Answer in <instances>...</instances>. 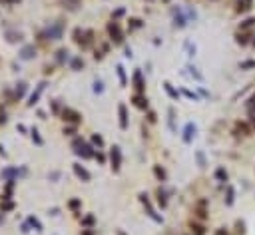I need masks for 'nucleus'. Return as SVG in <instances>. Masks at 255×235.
Returning a JSON list of instances; mask_svg holds the SVG:
<instances>
[{
  "label": "nucleus",
  "mask_w": 255,
  "mask_h": 235,
  "mask_svg": "<svg viewBox=\"0 0 255 235\" xmlns=\"http://www.w3.org/2000/svg\"><path fill=\"white\" fill-rule=\"evenodd\" d=\"M62 32H64L62 22H52V24L44 30V36L50 38V40H60V38H62Z\"/></svg>",
  "instance_id": "1"
},
{
  "label": "nucleus",
  "mask_w": 255,
  "mask_h": 235,
  "mask_svg": "<svg viewBox=\"0 0 255 235\" xmlns=\"http://www.w3.org/2000/svg\"><path fill=\"white\" fill-rule=\"evenodd\" d=\"M74 147H76V154L78 156H82V157H86V160H88V157H94V150H92V147L88 146V144H84V140H74Z\"/></svg>",
  "instance_id": "2"
},
{
  "label": "nucleus",
  "mask_w": 255,
  "mask_h": 235,
  "mask_svg": "<svg viewBox=\"0 0 255 235\" xmlns=\"http://www.w3.org/2000/svg\"><path fill=\"white\" fill-rule=\"evenodd\" d=\"M110 160H112V169H114V171H118V169H120V163H122V151H120V147H118V146L112 147Z\"/></svg>",
  "instance_id": "3"
},
{
  "label": "nucleus",
  "mask_w": 255,
  "mask_h": 235,
  "mask_svg": "<svg viewBox=\"0 0 255 235\" xmlns=\"http://www.w3.org/2000/svg\"><path fill=\"white\" fill-rule=\"evenodd\" d=\"M195 134H197V128H195V124H186V128H183V141L186 144H189L193 138H195Z\"/></svg>",
  "instance_id": "4"
},
{
  "label": "nucleus",
  "mask_w": 255,
  "mask_h": 235,
  "mask_svg": "<svg viewBox=\"0 0 255 235\" xmlns=\"http://www.w3.org/2000/svg\"><path fill=\"white\" fill-rule=\"evenodd\" d=\"M118 112H120V128L126 130L128 128V110H126V106L120 104V106H118Z\"/></svg>",
  "instance_id": "5"
},
{
  "label": "nucleus",
  "mask_w": 255,
  "mask_h": 235,
  "mask_svg": "<svg viewBox=\"0 0 255 235\" xmlns=\"http://www.w3.org/2000/svg\"><path fill=\"white\" fill-rule=\"evenodd\" d=\"M108 30H110V34H112V40L122 42V32H120V26H118V22H112L110 26H108Z\"/></svg>",
  "instance_id": "6"
},
{
  "label": "nucleus",
  "mask_w": 255,
  "mask_h": 235,
  "mask_svg": "<svg viewBox=\"0 0 255 235\" xmlns=\"http://www.w3.org/2000/svg\"><path fill=\"white\" fill-rule=\"evenodd\" d=\"M140 197H142L144 205H145V209H148V215L151 217V219H156V221H161V217H160V215H156V211L151 209V205H150V201H148V195H145V193H142Z\"/></svg>",
  "instance_id": "7"
},
{
  "label": "nucleus",
  "mask_w": 255,
  "mask_h": 235,
  "mask_svg": "<svg viewBox=\"0 0 255 235\" xmlns=\"http://www.w3.org/2000/svg\"><path fill=\"white\" fill-rule=\"evenodd\" d=\"M36 56V48L34 46H24L22 50H20V58L22 60H32Z\"/></svg>",
  "instance_id": "8"
},
{
  "label": "nucleus",
  "mask_w": 255,
  "mask_h": 235,
  "mask_svg": "<svg viewBox=\"0 0 255 235\" xmlns=\"http://www.w3.org/2000/svg\"><path fill=\"white\" fill-rule=\"evenodd\" d=\"M44 88H46V82H40V84H38V88H36V92H34V94L30 96V102H28V106H34V104L38 102V98H40V94H42V92H44Z\"/></svg>",
  "instance_id": "9"
},
{
  "label": "nucleus",
  "mask_w": 255,
  "mask_h": 235,
  "mask_svg": "<svg viewBox=\"0 0 255 235\" xmlns=\"http://www.w3.org/2000/svg\"><path fill=\"white\" fill-rule=\"evenodd\" d=\"M134 86H135V90H138V92H142V90L145 88L144 78H142V72H140V70H135V72H134Z\"/></svg>",
  "instance_id": "10"
},
{
  "label": "nucleus",
  "mask_w": 255,
  "mask_h": 235,
  "mask_svg": "<svg viewBox=\"0 0 255 235\" xmlns=\"http://www.w3.org/2000/svg\"><path fill=\"white\" fill-rule=\"evenodd\" d=\"M62 116H64V120H66V122H80V118H82L78 112H74V110H64Z\"/></svg>",
  "instance_id": "11"
},
{
  "label": "nucleus",
  "mask_w": 255,
  "mask_h": 235,
  "mask_svg": "<svg viewBox=\"0 0 255 235\" xmlns=\"http://www.w3.org/2000/svg\"><path fill=\"white\" fill-rule=\"evenodd\" d=\"M74 171H76V176H78L80 179H84V181H90V173L86 171V169L80 166V163H74Z\"/></svg>",
  "instance_id": "12"
},
{
  "label": "nucleus",
  "mask_w": 255,
  "mask_h": 235,
  "mask_svg": "<svg viewBox=\"0 0 255 235\" xmlns=\"http://www.w3.org/2000/svg\"><path fill=\"white\" fill-rule=\"evenodd\" d=\"M18 169H16V167H6V169H4V171H2V177L4 179H8V181H12V179H16V177H18Z\"/></svg>",
  "instance_id": "13"
},
{
  "label": "nucleus",
  "mask_w": 255,
  "mask_h": 235,
  "mask_svg": "<svg viewBox=\"0 0 255 235\" xmlns=\"http://www.w3.org/2000/svg\"><path fill=\"white\" fill-rule=\"evenodd\" d=\"M134 106L140 108V110H145V108H148V98H144V96H134Z\"/></svg>",
  "instance_id": "14"
},
{
  "label": "nucleus",
  "mask_w": 255,
  "mask_h": 235,
  "mask_svg": "<svg viewBox=\"0 0 255 235\" xmlns=\"http://www.w3.org/2000/svg\"><path fill=\"white\" fill-rule=\"evenodd\" d=\"M173 20H176V26H180V28L186 26V18H183V14L180 12V10H176V12H173Z\"/></svg>",
  "instance_id": "15"
},
{
  "label": "nucleus",
  "mask_w": 255,
  "mask_h": 235,
  "mask_svg": "<svg viewBox=\"0 0 255 235\" xmlns=\"http://www.w3.org/2000/svg\"><path fill=\"white\" fill-rule=\"evenodd\" d=\"M235 134H237V135H247V134H249V128H247V124H241V122H237V125H235Z\"/></svg>",
  "instance_id": "16"
},
{
  "label": "nucleus",
  "mask_w": 255,
  "mask_h": 235,
  "mask_svg": "<svg viewBox=\"0 0 255 235\" xmlns=\"http://www.w3.org/2000/svg\"><path fill=\"white\" fill-rule=\"evenodd\" d=\"M164 88H166V92H167V94H170V98H173V100H177V96H180V94H177V92L171 88V84H170V82H166V84H164Z\"/></svg>",
  "instance_id": "17"
},
{
  "label": "nucleus",
  "mask_w": 255,
  "mask_h": 235,
  "mask_svg": "<svg viewBox=\"0 0 255 235\" xmlns=\"http://www.w3.org/2000/svg\"><path fill=\"white\" fill-rule=\"evenodd\" d=\"M56 60H58V62H66V60H68V50H66V48L58 50V56H56Z\"/></svg>",
  "instance_id": "18"
},
{
  "label": "nucleus",
  "mask_w": 255,
  "mask_h": 235,
  "mask_svg": "<svg viewBox=\"0 0 255 235\" xmlns=\"http://www.w3.org/2000/svg\"><path fill=\"white\" fill-rule=\"evenodd\" d=\"M84 68V60L82 58H74L72 60V70H82Z\"/></svg>",
  "instance_id": "19"
},
{
  "label": "nucleus",
  "mask_w": 255,
  "mask_h": 235,
  "mask_svg": "<svg viewBox=\"0 0 255 235\" xmlns=\"http://www.w3.org/2000/svg\"><path fill=\"white\" fill-rule=\"evenodd\" d=\"M215 177H217L219 181H227V171H225L223 167H219L217 171H215Z\"/></svg>",
  "instance_id": "20"
},
{
  "label": "nucleus",
  "mask_w": 255,
  "mask_h": 235,
  "mask_svg": "<svg viewBox=\"0 0 255 235\" xmlns=\"http://www.w3.org/2000/svg\"><path fill=\"white\" fill-rule=\"evenodd\" d=\"M28 223H30V225H32V227H34V229H36V231H42V223H40V221H38V219H36V217H34V215H32V217H30V219H28Z\"/></svg>",
  "instance_id": "21"
},
{
  "label": "nucleus",
  "mask_w": 255,
  "mask_h": 235,
  "mask_svg": "<svg viewBox=\"0 0 255 235\" xmlns=\"http://www.w3.org/2000/svg\"><path fill=\"white\" fill-rule=\"evenodd\" d=\"M24 92H26V84H24V82H20V84L16 86V98H22Z\"/></svg>",
  "instance_id": "22"
},
{
  "label": "nucleus",
  "mask_w": 255,
  "mask_h": 235,
  "mask_svg": "<svg viewBox=\"0 0 255 235\" xmlns=\"http://www.w3.org/2000/svg\"><path fill=\"white\" fill-rule=\"evenodd\" d=\"M249 4H251V0H239V6H237V10H239V12H245V10H249L251 6H249Z\"/></svg>",
  "instance_id": "23"
},
{
  "label": "nucleus",
  "mask_w": 255,
  "mask_h": 235,
  "mask_svg": "<svg viewBox=\"0 0 255 235\" xmlns=\"http://www.w3.org/2000/svg\"><path fill=\"white\" fill-rule=\"evenodd\" d=\"M6 38H8V42H18V40H22L20 32H18V34H16V32H8V34H6Z\"/></svg>",
  "instance_id": "24"
},
{
  "label": "nucleus",
  "mask_w": 255,
  "mask_h": 235,
  "mask_svg": "<svg viewBox=\"0 0 255 235\" xmlns=\"http://www.w3.org/2000/svg\"><path fill=\"white\" fill-rule=\"evenodd\" d=\"M233 195H235L233 187H227V197H225V203H227V205H231V203H233Z\"/></svg>",
  "instance_id": "25"
},
{
  "label": "nucleus",
  "mask_w": 255,
  "mask_h": 235,
  "mask_svg": "<svg viewBox=\"0 0 255 235\" xmlns=\"http://www.w3.org/2000/svg\"><path fill=\"white\" fill-rule=\"evenodd\" d=\"M118 76H120L122 86H126V84H128V80H126V72H124V68H122V66H118Z\"/></svg>",
  "instance_id": "26"
},
{
  "label": "nucleus",
  "mask_w": 255,
  "mask_h": 235,
  "mask_svg": "<svg viewBox=\"0 0 255 235\" xmlns=\"http://www.w3.org/2000/svg\"><path fill=\"white\" fill-rule=\"evenodd\" d=\"M187 70H189V74H191V76H193V78H195V80H199V82H201V80H203V76H201V74H199V72H197V70H195V68H191V66H187Z\"/></svg>",
  "instance_id": "27"
},
{
  "label": "nucleus",
  "mask_w": 255,
  "mask_h": 235,
  "mask_svg": "<svg viewBox=\"0 0 255 235\" xmlns=\"http://www.w3.org/2000/svg\"><path fill=\"white\" fill-rule=\"evenodd\" d=\"M30 134H32V140H34L38 146H42V138L38 135V130H36V128H32V132H30Z\"/></svg>",
  "instance_id": "28"
},
{
  "label": "nucleus",
  "mask_w": 255,
  "mask_h": 235,
  "mask_svg": "<svg viewBox=\"0 0 255 235\" xmlns=\"http://www.w3.org/2000/svg\"><path fill=\"white\" fill-rule=\"evenodd\" d=\"M94 92H96V94H102V92H104V84H102L100 80L94 82Z\"/></svg>",
  "instance_id": "29"
},
{
  "label": "nucleus",
  "mask_w": 255,
  "mask_h": 235,
  "mask_svg": "<svg viewBox=\"0 0 255 235\" xmlns=\"http://www.w3.org/2000/svg\"><path fill=\"white\" fill-rule=\"evenodd\" d=\"M255 24V18H247L245 20V22H243L241 24V30H247V28H251V26Z\"/></svg>",
  "instance_id": "30"
},
{
  "label": "nucleus",
  "mask_w": 255,
  "mask_h": 235,
  "mask_svg": "<svg viewBox=\"0 0 255 235\" xmlns=\"http://www.w3.org/2000/svg\"><path fill=\"white\" fill-rule=\"evenodd\" d=\"M247 110H249V114H255V96L247 102Z\"/></svg>",
  "instance_id": "31"
},
{
  "label": "nucleus",
  "mask_w": 255,
  "mask_h": 235,
  "mask_svg": "<svg viewBox=\"0 0 255 235\" xmlns=\"http://www.w3.org/2000/svg\"><path fill=\"white\" fill-rule=\"evenodd\" d=\"M154 171H156V176H158L160 179H166V171H164L161 167H158V166H156V167H154Z\"/></svg>",
  "instance_id": "32"
},
{
  "label": "nucleus",
  "mask_w": 255,
  "mask_h": 235,
  "mask_svg": "<svg viewBox=\"0 0 255 235\" xmlns=\"http://www.w3.org/2000/svg\"><path fill=\"white\" fill-rule=\"evenodd\" d=\"M245 68H255V62H253V60H245V62H241V70H245Z\"/></svg>",
  "instance_id": "33"
},
{
  "label": "nucleus",
  "mask_w": 255,
  "mask_h": 235,
  "mask_svg": "<svg viewBox=\"0 0 255 235\" xmlns=\"http://www.w3.org/2000/svg\"><path fill=\"white\" fill-rule=\"evenodd\" d=\"M235 40H237V44H247V36L245 34H237Z\"/></svg>",
  "instance_id": "34"
},
{
  "label": "nucleus",
  "mask_w": 255,
  "mask_h": 235,
  "mask_svg": "<svg viewBox=\"0 0 255 235\" xmlns=\"http://www.w3.org/2000/svg\"><path fill=\"white\" fill-rule=\"evenodd\" d=\"M92 141H94V144H96L98 147H102V146H104V140H102V138H100V135H98V134L94 135V138H92Z\"/></svg>",
  "instance_id": "35"
},
{
  "label": "nucleus",
  "mask_w": 255,
  "mask_h": 235,
  "mask_svg": "<svg viewBox=\"0 0 255 235\" xmlns=\"http://www.w3.org/2000/svg\"><path fill=\"white\" fill-rule=\"evenodd\" d=\"M186 48H187V56H195V46H191V44H189V42H186Z\"/></svg>",
  "instance_id": "36"
},
{
  "label": "nucleus",
  "mask_w": 255,
  "mask_h": 235,
  "mask_svg": "<svg viewBox=\"0 0 255 235\" xmlns=\"http://www.w3.org/2000/svg\"><path fill=\"white\" fill-rule=\"evenodd\" d=\"M191 227L195 229V235H203V233H205V229H203L201 225H193V223H191Z\"/></svg>",
  "instance_id": "37"
},
{
  "label": "nucleus",
  "mask_w": 255,
  "mask_h": 235,
  "mask_svg": "<svg viewBox=\"0 0 255 235\" xmlns=\"http://www.w3.org/2000/svg\"><path fill=\"white\" fill-rule=\"evenodd\" d=\"M197 161H199V166H205V157H203V154H201V151H197Z\"/></svg>",
  "instance_id": "38"
},
{
  "label": "nucleus",
  "mask_w": 255,
  "mask_h": 235,
  "mask_svg": "<svg viewBox=\"0 0 255 235\" xmlns=\"http://www.w3.org/2000/svg\"><path fill=\"white\" fill-rule=\"evenodd\" d=\"M158 197H160V203H161V207H166V195L161 193V189L158 191Z\"/></svg>",
  "instance_id": "39"
},
{
  "label": "nucleus",
  "mask_w": 255,
  "mask_h": 235,
  "mask_svg": "<svg viewBox=\"0 0 255 235\" xmlns=\"http://www.w3.org/2000/svg\"><path fill=\"white\" fill-rule=\"evenodd\" d=\"M30 231V223H22V233H28Z\"/></svg>",
  "instance_id": "40"
},
{
  "label": "nucleus",
  "mask_w": 255,
  "mask_h": 235,
  "mask_svg": "<svg viewBox=\"0 0 255 235\" xmlns=\"http://www.w3.org/2000/svg\"><path fill=\"white\" fill-rule=\"evenodd\" d=\"M80 205V201L78 199H74V201H70V207H74V209H76V207H78Z\"/></svg>",
  "instance_id": "41"
},
{
  "label": "nucleus",
  "mask_w": 255,
  "mask_h": 235,
  "mask_svg": "<svg viewBox=\"0 0 255 235\" xmlns=\"http://www.w3.org/2000/svg\"><path fill=\"white\" fill-rule=\"evenodd\" d=\"M0 122H2V124L6 122V114H4V112H0Z\"/></svg>",
  "instance_id": "42"
},
{
  "label": "nucleus",
  "mask_w": 255,
  "mask_h": 235,
  "mask_svg": "<svg viewBox=\"0 0 255 235\" xmlns=\"http://www.w3.org/2000/svg\"><path fill=\"white\" fill-rule=\"evenodd\" d=\"M92 221H94V217H86V219H84V223H86V225H90Z\"/></svg>",
  "instance_id": "43"
},
{
  "label": "nucleus",
  "mask_w": 255,
  "mask_h": 235,
  "mask_svg": "<svg viewBox=\"0 0 255 235\" xmlns=\"http://www.w3.org/2000/svg\"><path fill=\"white\" fill-rule=\"evenodd\" d=\"M2 209H12V203H10V201H8V203H4V205H2Z\"/></svg>",
  "instance_id": "44"
},
{
  "label": "nucleus",
  "mask_w": 255,
  "mask_h": 235,
  "mask_svg": "<svg viewBox=\"0 0 255 235\" xmlns=\"http://www.w3.org/2000/svg\"><path fill=\"white\" fill-rule=\"evenodd\" d=\"M183 94H186L187 98H195V94H191V92H187V90H183Z\"/></svg>",
  "instance_id": "45"
},
{
  "label": "nucleus",
  "mask_w": 255,
  "mask_h": 235,
  "mask_svg": "<svg viewBox=\"0 0 255 235\" xmlns=\"http://www.w3.org/2000/svg\"><path fill=\"white\" fill-rule=\"evenodd\" d=\"M215 235H227V231H223V229H217V231H215Z\"/></svg>",
  "instance_id": "46"
},
{
  "label": "nucleus",
  "mask_w": 255,
  "mask_h": 235,
  "mask_svg": "<svg viewBox=\"0 0 255 235\" xmlns=\"http://www.w3.org/2000/svg\"><path fill=\"white\" fill-rule=\"evenodd\" d=\"M253 128H255V118H253Z\"/></svg>",
  "instance_id": "47"
},
{
  "label": "nucleus",
  "mask_w": 255,
  "mask_h": 235,
  "mask_svg": "<svg viewBox=\"0 0 255 235\" xmlns=\"http://www.w3.org/2000/svg\"><path fill=\"white\" fill-rule=\"evenodd\" d=\"M8 2H16V0H8Z\"/></svg>",
  "instance_id": "48"
}]
</instances>
